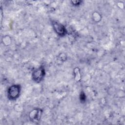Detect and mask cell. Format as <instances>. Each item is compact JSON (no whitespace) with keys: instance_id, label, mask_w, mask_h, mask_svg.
<instances>
[{"instance_id":"cell-1","label":"cell","mask_w":125,"mask_h":125,"mask_svg":"<svg viewBox=\"0 0 125 125\" xmlns=\"http://www.w3.org/2000/svg\"><path fill=\"white\" fill-rule=\"evenodd\" d=\"M21 86L19 84H14L10 86L7 90V97L10 100H15L20 96Z\"/></svg>"},{"instance_id":"cell-2","label":"cell","mask_w":125,"mask_h":125,"mask_svg":"<svg viewBox=\"0 0 125 125\" xmlns=\"http://www.w3.org/2000/svg\"><path fill=\"white\" fill-rule=\"evenodd\" d=\"M45 75V71L44 68L42 66H41L33 72L32 74V78L34 82L36 83H40L43 79Z\"/></svg>"},{"instance_id":"cell-3","label":"cell","mask_w":125,"mask_h":125,"mask_svg":"<svg viewBox=\"0 0 125 125\" xmlns=\"http://www.w3.org/2000/svg\"><path fill=\"white\" fill-rule=\"evenodd\" d=\"M52 24L55 32L59 36H64L67 33L66 29L62 23L57 21H53Z\"/></svg>"},{"instance_id":"cell-4","label":"cell","mask_w":125,"mask_h":125,"mask_svg":"<svg viewBox=\"0 0 125 125\" xmlns=\"http://www.w3.org/2000/svg\"><path fill=\"white\" fill-rule=\"evenodd\" d=\"M42 110L40 108H35L33 109L29 113V118L31 121H39L41 117Z\"/></svg>"},{"instance_id":"cell-5","label":"cell","mask_w":125,"mask_h":125,"mask_svg":"<svg viewBox=\"0 0 125 125\" xmlns=\"http://www.w3.org/2000/svg\"><path fill=\"white\" fill-rule=\"evenodd\" d=\"M74 73L75 74V80L76 82H79L81 79L80 69L79 67H75L74 69Z\"/></svg>"},{"instance_id":"cell-6","label":"cell","mask_w":125,"mask_h":125,"mask_svg":"<svg viewBox=\"0 0 125 125\" xmlns=\"http://www.w3.org/2000/svg\"><path fill=\"white\" fill-rule=\"evenodd\" d=\"M92 17H93V20L97 21V22L100 21L101 19V18H102L101 15L98 13H97V12H95L93 14Z\"/></svg>"},{"instance_id":"cell-7","label":"cell","mask_w":125,"mask_h":125,"mask_svg":"<svg viewBox=\"0 0 125 125\" xmlns=\"http://www.w3.org/2000/svg\"><path fill=\"white\" fill-rule=\"evenodd\" d=\"M80 101L82 103H84L86 101V96L83 91H82L80 96Z\"/></svg>"},{"instance_id":"cell-8","label":"cell","mask_w":125,"mask_h":125,"mask_svg":"<svg viewBox=\"0 0 125 125\" xmlns=\"http://www.w3.org/2000/svg\"><path fill=\"white\" fill-rule=\"evenodd\" d=\"M82 2V1L81 0H72V1H71V2L72 3V4L75 6H77V5H80Z\"/></svg>"}]
</instances>
